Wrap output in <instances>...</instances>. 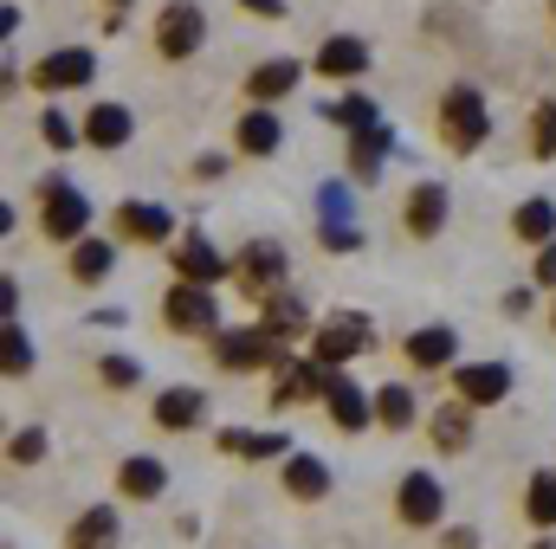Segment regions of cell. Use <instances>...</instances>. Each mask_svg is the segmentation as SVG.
<instances>
[{"mask_svg":"<svg viewBox=\"0 0 556 549\" xmlns=\"http://www.w3.org/2000/svg\"><path fill=\"white\" fill-rule=\"evenodd\" d=\"M446 549H479V537L472 531H446Z\"/></svg>","mask_w":556,"mask_h":549,"instance_id":"43","label":"cell"},{"mask_svg":"<svg viewBox=\"0 0 556 549\" xmlns=\"http://www.w3.org/2000/svg\"><path fill=\"white\" fill-rule=\"evenodd\" d=\"M104 382H111V388H137L142 382L137 356H104Z\"/></svg>","mask_w":556,"mask_h":549,"instance_id":"38","label":"cell"},{"mask_svg":"<svg viewBox=\"0 0 556 549\" xmlns=\"http://www.w3.org/2000/svg\"><path fill=\"white\" fill-rule=\"evenodd\" d=\"M485 130H492V124H485V98H479L472 85H453V91L440 98V137L453 142L459 155H472V149L485 142Z\"/></svg>","mask_w":556,"mask_h":549,"instance_id":"2","label":"cell"},{"mask_svg":"<svg viewBox=\"0 0 556 549\" xmlns=\"http://www.w3.org/2000/svg\"><path fill=\"white\" fill-rule=\"evenodd\" d=\"M291 85H298V65H291V59H266V65H253V78H247V91H253L260 104H278Z\"/></svg>","mask_w":556,"mask_h":549,"instance_id":"24","label":"cell"},{"mask_svg":"<svg viewBox=\"0 0 556 549\" xmlns=\"http://www.w3.org/2000/svg\"><path fill=\"white\" fill-rule=\"evenodd\" d=\"M285 491L304 498V505H317V498L330 491V465L311 459V452H291V459H285Z\"/></svg>","mask_w":556,"mask_h":549,"instance_id":"17","label":"cell"},{"mask_svg":"<svg viewBox=\"0 0 556 549\" xmlns=\"http://www.w3.org/2000/svg\"><path fill=\"white\" fill-rule=\"evenodd\" d=\"M39 137L52 142V149H72V142L85 137V130H72V117H59V111H46V117H39Z\"/></svg>","mask_w":556,"mask_h":549,"instance_id":"37","label":"cell"},{"mask_svg":"<svg viewBox=\"0 0 556 549\" xmlns=\"http://www.w3.org/2000/svg\"><path fill=\"white\" fill-rule=\"evenodd\" d=\"M240 7H253V13H266V20H285V0H240Z\"/></svg>","mask_w":556,"mask_h":549,"instance_id":"42","label":"cell"},{"mask_svg":"<svg viewBox=\"0 0 556 549\" xmlns=\"http://www.w3.org/2000/svg\"><path fill=\"white\" fill-rule=\"evenodd\" d=\"M162 317H168V330H214V323H220V304H214L207 284H188V278H181V284L168 291Z\"/></svg>","mask_w":556,"mask_h":549,"instance_id":"7","label":"cell"},{"mask_svg":"<svg viewBox=\"0 0 556 549\" xmlns=\"http://www.w3.org/2000/svg\"><path fill=\"white\" fill-rule=\"evenodd\" d=\"M343 214H350V194H343V188H324V220L343 227Z\"/></svg>","mask_w":556,"mask_h":549,"instance_id":"40","label":"cell"},{"mask_svg":"<svg viewBox=\"0 0 556 549\" xmlns=\"http://www.w3.org/2000/svg\"><path fill=\"white\" fill-rule=\"evenodd\" d=\"M376 420H382L389 433H402V426L415 420V395H408L402 382H389V388H376Z\"/></svg>","mask_w":556,"mask_h":549,"instance_id":"31","label":"cell"},{"mask_svg":"<svg viewBox=\"0 0 556 549\" xmlns=\"http://www.w3.org/2000/svg\"><path fill=\"white\" fill-rule=\"evenodd\" d=\"M214 362H220V369H233V375H247V369L285 362V349H278L273 330H227V336L214 343Z\"/></svg>","mask_w":556,"mask_h":549,"instance_id":"4","label":"cell"},{"mask_svg":"<svg viewBox=\"0 0 556 549\" xmlns=\"http://www.w3.org/2000/svg\"><path fill=\"white\" fill-rule=\"evenodd\" d=\"M369 349V323L363 317H330L324 330H317V343H311V356L324 362V369H343L350 356H363Z\"/></svg>","mask_w":556,"mask_h":549,"instance_id":"8","label":"cell"},{"mask_svg":"<svg viewBox=\"0 0 556 549\" xmlns=\"http://www.w3.org/2000/svg\"><path fill=\"white\" fill-rule=\"evenodd\" d=\"M26 369H33V343L20 323H7V375H26Z\"/></svg>","mask_w":556,"mask_h":549,"instance_id":"35","label":"cell"},{"mask_svg":"<svg viewBox=\"0 0 556 549\" xmlns=\"http://www.w3.org/2000/svg\"><path fill=\"white\" fill-rule=\"evenodd\" d=\"M408 362H415V369H446V362H453V330H446V323L415 330V336H408Z\"/></svg>","mask_w":556,"mask_h":549,"instance_id":"23","label":"cell"},{"mask_svg":"<svg viewBox=\"0 0 556 549\" xmlns=\"http://www.w3.org/2000/svg\"><path fill=\"white\" fill-rule=\"evenodd\" d=\"M291 439L285 433H247V426H227L220 433V452H240V459H278Z\"/></svg>","mask_w":556,"mask_h":549,"instance_id":"25","label":"cell"},{"mask_svg":"<svg viewBox=\"0 0 556 549\" xmlns=\"http://www.w3.org/2000/svg\"><path fill=\"white\" fill-rule=\"evenodd\" d=\"M538 284H556V240L538 246Z\"/></svg>","mask_w":556,"mask_h":549,"instance_id":"41","label":"cell"},{"mask_svg":"<svg viewBox=\"0 0 556 549\" xmlns=\"http://www.w3.org/2000/svg\"><path fill=\"white\" fill-rule=\"evenodd\" d=\"M538 549H556V544H538Z\"/></svg>","mask_w":556,"mask_h":549,"instance_id":"44","label":"cell"},{"mask_svg":"<svg viewBox=\"0 0 556 549\" xmlns=\"http://www.w3.org/2000/svg\"><path fill=\"white\" fill-rule=\"evenodd\" d=\"M39 201H46V214H39L46 240H85V227H91V201H85L72 181L46 175V181H39Z\"/></svg>","mask_w":556,"mask_h":549,"instance_id":"1","label":"cell"},{"mask_svg":"<svg viewBox=\"0 0 556 549\" xmlns=\"http://www.w3.org/2000/svg\"><path fill=\"white\" fill-rule=\"evenodd\" d=\"M233 137H240L247 155H273L278 142H285V124H278L273 111H253V117H240V130H233Z\"/></svg>","mask_w":556,"mask_h":549,"instance_id":"27","label":"cell"},{"mask_svg":"<svg viewBox=\"0 0 556 549\" xmlns=\"http://www.w3.org/2000/svg\"><path fill=\"white\" fill-rule=\"evenodd\" d=\"M453 395L472 401V408H492V401L511 395V369H505V362H472V369L453 375Z\"/></svg>","mask_w":556,"mask_h":549,"instance_id":"9","label":"cell"},{"mask_svg":"<svg viewBox=\"0 0 556 549\" xmlns=\"http://www.w3.org/2000/svg\"><path fill=\"white\" fill-rule=\"evenodd\" d=\"M324 117H330L337 130H350V137H356V130H376V124H382L369 98H337V104H324Z\"/></svg>","mask_w":556,"mask_h":549,"instance_id":"30","label":"cell"},{"mask_svg":"<svg viewBox=\"0 0 556 549\" xmlns=\"http://www.w3.org/2000/svg\"><path fill=\"white\" fill-rule=\"evenodd\" d=\"M324 246H330V253H356L363 233H356V227H324Z\"/></svg>","mask_w":556,"mask_h":549,"instance_id":"39","label":"cell"},{"mask_svg":"<svg viewBox=\"0 0 556 549\" xmlns=\"http://www.w3.org/2000/svg\"><path fill=\"white\" fill-rule=\"evenodd\" d=\"M117 233H124V240H137V246H149V240H168V233H175V220H168V207L124 201V207H117Z\"/></svg>","mask_w":556,"mask_h":549,"instance_id":"13","label":"cell"},{"mask_svg":"<svg viewBox=\"0 0 556 549\" xmlns=\"http://www.w3.org/2000/svg\"><path fill=\"white\" fill-rule=\"evenodd\" d=\"M525 511H531V524H556V472H538L531 478V491H525Z\"/></svg>","mask_w":556,"mask_h":549,"instance_id":"33","label":"cell"},{"mask_svg":"<svg viewBox=\"0 0 556 549\" xmlns=\"http://www.w3.org/2000/svg\"><path fill=\"white\" fill-rule=\"evenodd\" d=\"M162 485H168V472H162V459H124V465H117V491H124V498H162Z\"/></svg>","mask_w":556,"mask_h":549,"instance_id":"21","label":"cell"},{"mask_svg":"<svg viewBox=\"0 0 556 549\" xmlns=\"http://www.w3.org/2000/svg\"><path fill=\"white\" fill-rule=\"evenodd\" d=\"M130 137H137V117H130L124 104H98V111L85 117V142H91V149H124Z\"/></svg>","mask_w":556,"mask_h":549,"instance_id":"15","label":"cell"},{"mask_svg":"<svg viewBox=\"0 0 556 549\" xmlns=\"http://www.w3.org/2000/svg\"><path fill=\"white\" fill-rule=\"evenodd\" d=\"M531 149L538 155H556V98H544L538 117H531Z\"/></svg>","mask_w":556,"mask_h":549,"instance_id":"34","label":"cell"},{"mask_svg":"<svg viewBox=\"0 0 556 549\" xmlns=\"http://www.w3.org/2000/svg\"><path fill=\"white\" fill-rule=\"evenodd\" d=\"M91 72H98V59L85 46H65V52H46L33 65V85L39 91H78V85H91Z\"/></svg>","mask_w":556,"mask_h":549,"instance_id":"6","label":"cell"},{"mask_svg":"<svg viewBox=\"0 0 556 549\" xmlns=\"http://www.w3.org/2000/svg\"><path fill=\"white\" fill-rule=\"evenodd\" d=\"M65 549H117V511H111V505L85 511V518L72 524V537H65Z\"/></svg>","mask_w":556,"mask_h":549,"instance_id":"22","label":"cell"},{"mask_svg":"<svg viewBox=\"0 0 556 549\" xmlns=\"http://www.w3.org/2000/svg\"><path fill=\"white\" fill-rule=\"evenodd\" d=\"M551 323H556V310H551Z\"/></svg>","mask_w":556,"mask_h":549,"instance_id":"46","label":"cell"},{"mask_svg":"<svg viewBox=\"0 0 556 549\" xmlns=\"http://www.w3.org/2000/svg\"><path fill=\"white\" fill-rule=\"evenodd\" d=\"M233 284H240L247 297H273L278 284H285V246H278V240H253V246L233 259Z\"/></svg>","mask_w":556,"mask_h":549,"instance_id":"3","label":"cell"},{"mask_svg":"<svg viewBox=\"0 0 556 549\" xmlns=\"http://www.w3.org/2000/svg\"><path fill=\"white\" fill-rule=\"evenodd\" d=\"M511 233H518V240H531V246H551V240H556V207H551V201H525V207L511 214Z\"/></svg>","mask_w":556,"mask_h":549,"instance_id":"26","label":"cell"},{"mask_svg":"<svg viewBox=\"0 0 556 549\" xmlns=\"http://www.w3.org/2000/svg\"><path fill=\"white\" fill-rule=\"evenodd\" d=\"M395 505H402V518H408V524H420V531H427V524H440V511H446V491H440V478H433V472H408Z\"/></svg>","mask_w":556,"mask_h":549,"instance_id":"11","label":"cell"},{"mask_svg":"<svg viewBox=\"0 0 556 549\" xmlns=\"http://www.w3.org/2000/svg\"><path fill=\"white\" fill-rule=\"evenodd\" d=\"M111 7H124V0H111Z\"/></svg>","mask_w":556,"mask_h":549,"instance_id":"45","label":"cell"},{"mask_svg":"<svg viewBox=\"0 0 556 549\" xmlns=\"http://www.w3.org/2000/svg\"><path fill=\"white\" fill-rule=\"evenodd\" d=\"M382 155H389V130H382V124H376V130H356V137H350V168H356L363 181H376Z\"/></svg>","mask_w":556,"mask_h":549,"instance_id":"29","label":"cell"},{"mask_svg":"<svg viewBox=\"0 0 556 549\" xmlns=\"http://www.w3.org/2000/svg\"><path fill=\"white\" fill-rule=\"evenodd\" d=\"M324 408H330V420H337L343 433H363V426H369V413H376L369 401H363V388H356L343 369H330V382H324Z\"/></svg>","mask_w":556,"mask_h":549,"instance_id":"10","label":"cell"},{"mask_svg":"<svg viewBox=\"0 0 556 549\" xmlns=\"http://www.w3.org/2000/svg\"><path fill=\"white\" fill-rule=\"evenodd\" d=\"M440 227H446V188L420 181L415 194H408V233H415V240H433Z\"/></svg>","mask_w":556,"mask_h":549,"instance_id":"18","label":"cell"},{"mask_svg":"<svg viewBox=\"0 0 556 549\" xmlns=\"http://www.w3.org/2000/svg\"><path fill=\"white\" fill-rule=\"evenodd\" d=\"M266 330H273V336H298V330H304V304L285 297V291H273V297H266Z\"/></svg>","mask_w":556,"mask_h":549,"instance_id":"32","label":"cell"},{"mask_svg":"<svg viewBox=\"0 0 556 549\" xmlns=\"http://www.w3.org/2000/svg\"><path fill=\"white\" fill-rule=\"evenodd\" d=\"M330 369L324 362H278V388H273V408H291V401H311L324 395Z\"/></svg>","mask_w":556,"mask_h":549,"instance_id":"12","label":"cell"},{"mask_svg":"<svg viewBox=\"0 0 556 549\" xmlns=\"http://www.w3.org/2000/svg\"><path fill=\"white\" fill-rule=\"evenodd\" d=\"M201 413H207V395H201V388H168V395L155 401V426L188 433V426H201Z\"/></svg>","mask_w":556,"mask_h":549,"instance_id":"19","label":"cell"},{"mask_svg":"<svg viewBox=\"0 0 556 549\" xmlns=\"http://www.w3.org/2000/svg\"><path fill=\"white\" fill-rule=\"evenodd\" d=\"M175 272L188 278V284H220L233 266H227L207 240H181V246H175Z\"/></svg>","mask_w":556,"mask_h":549,"instance_id":"16","label":"cell"},{"mask_svg":"<svg viewBox=\"0 0 556 549\" xmlns=\"http://www.w3.org/2000/svg\"><path fill=\"white\" fill-rule=\"evenodd\" d=\"M7 459H13V465H33V459H46V433H39V426H26V433H13V446H7Z\"/></svg>","mask_w":556,"mask_h":549,"instance_id":"36","label":"cell"},{"mask_svg":"<svg viewBox=\"0 0 556 549\" xmlns=\"http://www.w3.org/2000/svg\"><path fill=\"white\" fill-rule=\"evenodd\" d=\"M201 33H207V20H201L194 0H168L162 20H155V46H162V59H188V52H201Z\"/></svg>","mask_w":556,"mask_h":549,"instance_id":"5","label":"cell"},{"mask_svg":"<svg viewBox=\"0 0 556 549\" xmlns=\"http://www.w3.org/2000/svg\"><path fill=\"white\" fill-rule=\"evenodd\" d=\"M111 259H117L111 240H72V278L98 284V278H111Z\"/></svg>","mask_w":556,"mask_h":549,"instance_id":"28","label":"cell"},{"mask_svg":"<svg viewBox=\"0 0 556 549\" xmlns=\"http://www.w3.org/2000/svg\"><path fill=\"white\" fill-rule=\"evenodd\" d=\"M551 13H556V0H551Z\"/></svg>","mask_w":556,"mask_h":549,"instance_id":"47","label":"cell"},{"mask_svg":"<svg viewBox=\"0 0 556 549\" xmlns=\"http://www.w3.org/2000/svg\"><path fill=\"white\" fill-rule=\"evenodd\" d=\"M466 408H472V401H446V408H433L427 433H433L440 452H466V446H472V420H466Z\"/></svg>","mask_w":556,"mask_h":549,"instance_id":"20","label":"cell"},{"mask_svg":"<svg viewBox=\"0 0 556 549\" xmlns=\"http://www.w3.org/2000/svg\"><path fill=\"white\" fill-rule=\"evenodd\" d=\"M317 72L324 78H356V72H369V46L350 39V33H337V39L317 46Z\"/></svg>","mask_w":556,"mask_h":549,"instance_id":"14","label":"cell"}]
</instances>
